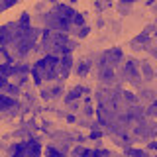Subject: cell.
<instances>
[{
  "mask_svg": "<svg viewBox=\"0 0 157 157\" xmlns=\"http://www.w3.org/2000/svg\"><path fill=\"white\" fill-rule=\"evenodd\" d=\"M0 88H2V90H16V86L8 85V81H6L2 75H0Z\"/></svg>",
  "mask_w": 157,
  "mask_h": 157,
  "instance_id": "7a4b0ae2",
  "label": "cell"
},
{
  "mask_svg": "<svg viewBox=\"0 0 157 157\" xmlns=\"http://www.w3.org/2000/svg\"><path fill=\"white\" fill-rule=\"evenodd\" d=\"M45 157H65V155H63V151L61 149H57V147H47V149H45Z\"/></svg>",
  "mask_w": 157,
  "mask_h": 157,
  "instance_id": "6da1fadb",
  "label": "cell"
}]
</instances>
